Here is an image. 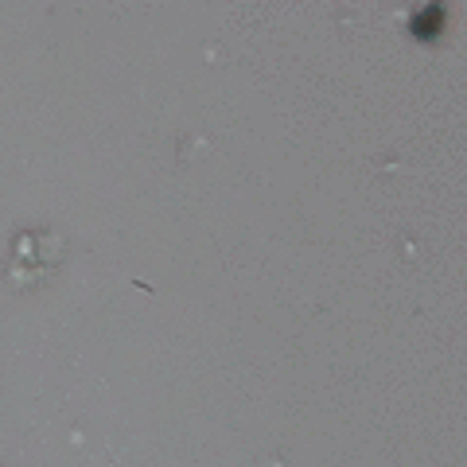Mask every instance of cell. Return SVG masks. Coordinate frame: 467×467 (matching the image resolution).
<instances>
[{"instance_id": "1", "label": "cell", "mask_w": 467, "mask_h": 467, "mask_svg": "<svg viewBox=\"0 0 467 467\" xmlns=\"http://www.w3.org/2000/svg\"><path fill=\"white\" fill-rule=\"evenodd\" d=\"M413 32L420 35V40H432L436 32H440V8H425L417 20H413Z\"/></svg>"}]
</instances>
